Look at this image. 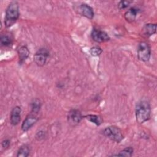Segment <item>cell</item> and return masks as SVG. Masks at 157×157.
<instances>
[{"label":"cell","mask_w":157,"mask_h":157,"mask_svg":"<svg viewBox=\"0 0 157 157\" xmlns=\"http://www.w3.org/2000/svg\"><path fill=\"white\" fill-rule=\"evenodd\" d=\"M136 118L139 124L148 121L150 118L151 108L149 102L145 100L140 101L136 107Z\"/></svg>","instance_id":"6da1fadb"},{"label":"cell","mask_w":157,"mask_h":157,"mask_svg":"<svg viewBox=\"0 0 157 157\" xmlns=\"http://www.w3.org/2000/svg\"><path fill=\"white\" fill-rule=\"evenodd\" d=\"M19 6L17 1H12L6 10L4 25L7 28L12 26L19 18Z\"/></svg>","instance_id":"7a4b0ae2"},{"label":"cell","mask_w":157,"mask_h":157,"mask_svg":"<svg viewBox=\"0 0 157 157\" xmlns=\"http://www.w3.org/2000/svg\"><path fill=\"white\" fill-rule=\"evenodd\" d=\"M103 134L105 137L117 143H120L124 138L120 129L115 126L107 127L104 129Z\"/></svg>","instance_id":"3957f363"},{"label":"cell","mask_w":157,"mask_h":157,"mask_svg":"<svg viewBox=\"0 0 157 157\" xmlns=\"http://www.w3.org/2000/svg\"><path fill=\"white\" fill-rule=\"evenodd\" d=\"M151 56V49L148 43L141 42L137 47V57L139 60L147 62L150 59Z\"/></svg>","instance_id":"277c9868"},{"label":"cell","mask_w":157,"mask_h":157,"mask_svg":"<svg viewBox=\"0 0 157 157\" xmlns=\"http://www.w3.org/2000/svg\"><path fill=\"white\" fill-rule=\"evenodd\" d=\"M49 57V52L47 48H39L34 55V61L39 66H43Z\"/></svg>","instance_id":"5b68a950"},{"label":"cell","mask_w":157,"mask_h":157,"mask_svg":"<svg viewBox=\"0 0 157 157\" xmlns=\"http://www.w3.org/2000/svg\"><path fill=\"white\" fill-rule=\"evenodd\" d=\"M82 118V113L78 109H71L67 113V121L71 126L78 124L81 121Z\"/></svg>","instance_id":"8992f818"},{"label":"cell","mask_w":157,"mask_h":157,"mask_svg":"<svg viewBox=\"0 0 157 157\" xmlns=\"http://www.w3.org/2000/svg\"><path fill=\"white\" fill-rule=\"evenodd\" d=\"M37 114L31 112L23 120L21 124V129L23 131H27L29 130L38 120Z\"/></svg>","instance_id":"52a82bcc"},{"label":"cell","mask_w":157,"mask_h":157,"mask_svg":"<svg viewBox=\"0 0 157 157\" xmlns=\"http://www.w3.org/2000/svg\"><path fill=\"white\" fill-rule=\"evenodd\" d=\"M91 36L92 39L98 43L105 42L110 40L109 35L105 32L97 29H93Z\"/></svg>","instance_id":"ba28073f"},{"label":"cell","mask_w":157,"mask_h":157,"mask_svg":"<svg viewBox=\"0 0 157 157\" xmlns=\"http://www.w3.org/2000/svg\"><path fill=\"white\" fill-rule=\"evenodd\" d=\"M21 109L19 106H15L11 111L10 116V123L13 126L17 125L21 120Z\"/></svg>","instance_id":"9c48e42d"},{"label":"cell","mask_w":157,"mask_h":157,"mask_svg":"<svg viewBox=\"0 0 157 157\" xmlns=\"http://www.w3.org/2000/svg\"><path fill=\"white\" fill-rule=\"evenodd\" d=\"M79 13L88 19H92L94 17V10L93 8L86 4H82L78 7Z\"/></svg>","instance_id":"30bf717a"},{"label":"cell","mask_w":157,"mask_h":157,"mask_svg":"<svg viewBox=\"0 0 157 157\" xmlns=\"http://www.w3.org/2000/svg\"><path fill=\"white\" fill-rule=\"evenodd\" d=\"M139 12V9L134 7H131L125 12L124 18L128 22H132L136 20Z\"/></svg>","instance_id":"8fae6325"},{"label":"cell","mask_w":157,"mask_h":157,"mask_svg":"<svg viewBox=\"0 0 157 157\" xmlns=\"http://www.w3.org/2000/svg\"><path fill=\"white\" fill-rule=\"evenodd\" d=\"M18 54L19 63L22 64L28 58L29 55V50L26 45H21L18 48Z\"/></svg>","instance_id":"7c38bea8"},{"label":"cell","mask_w":157,"mask_h":157,"mask_svg":"<svg viewBox=\"0 0 157 157\" xmlns=\"http://www.w3.org/2000/svg\"><path fill=\"white\" fill-rule=\"evenodd\" d=\"M143 35L145 36H150L156 32V25L153 23L145 24L142 29Z\"/></svg>","instance_id":"4fadbf2b"},{"label":"cell","mask_w":157,"mask_h":157,"mask_svg":"<svg viewBox=\"0 0 157 157\" xmlns=\"http://www.w3.org/2000/svg\"><path fill=\"white\" fill-rule=\"evenodd\" d=\"M31 112L32 113H34L37 114L41 108L42 106V103L40 101V99L36 98L32 100V101L31 102Z\"/></svg>","instance_id":"5bb4252c"},{"label":"cell","mask_w":157,"mask_h":157,"mask_svg":"<svg viewBox=\"0 0 157 157\" xmlns=\"http://www.w3.org/2000/svg\"><path fill=\"white\" fill-rule=\"evenodd\" d=\"M85 118L91 121V123L95 124L96 126H99L102 124L103 120L102 118L101 117H100L99 115H87L85 117Z\"/></svg>","instance_id":"9a60e30c"},{"label":"cell","mask_w":157,"mask_h":157,"mask_svg":"<svg viewBox=\"0 0 157 157\" xmlns=\"http://www.w3.org/2000/svg\"><path fill=\"white\" fill-rule=\"evenodd\" d=\"M30 153V148L26 144L21 145L17 151V156L18 157H27Z\"/></svg>","instance_id":"2e32d148"},{"label":"cell","mask_w":157,"mask_h":157,"mask_svg":"<svg viewBox=\"0 0 157 157\" xmlns=\"http://www.w3.org/2000/svg\"><path fill=\"white\" fill-rule=\"evenodd\" d=\"M134 150L131 147H128L123 150H121L118 153L113 155L112 156H126V157H130L132 155Z\"/></svg>","instance_id":"e0dca14e"},{"label":"cell","mask_w":157,"mask_h":157,"mask_svg":"<svg viewBox=\"0 0 157 157\" xmlns=\"http://www.w3.org/2000/svg\"><path fill=\"white\" fill-rule=\"evenodd\" d=\"M0 42H1V45L9 46L12 44V39L9 35L4 34V35H1V36Z\"/></svg>","instance_id":"ac0fdd59"},{"label":"cell","mask_w":157,"mask_h":157,"mask_svg":"<svg viewBox=\"0 0 157 157\" xmlns=\"http://www.w3.org/2000/svg\"><path fill=\"white\" fill-rule=\"evenodd\" d=\"M102 52V50L100 47L94 46L90 48V53L93 56H99Z\"/></svg>","instance_id":"d6986e66"},{"label":"cell","mask_w":157,"mask_h":157,"mask_svg":"<svg viewBox=\"0 0 157 157\" xmlns=\"http://www.w3.org/2000/svg\"><path fill=\"white\" fill-rule=\"evenodd\" d=\"M131 2H132L129 1H121L118 4V7L120 9H123L128 7Z\"/></svg>","instance_id":"ffe728a7"},{"label":"cell","mask_w":157,"mask_h":157,"mask_svg":"<svg viewBox=\"0 0 157 157\" xmlns=\"http://www.w3.org/2000/svg\"><path fill=\"white\" fill-rule=\"evenodd\" d=\"M10 145V140L9 139H5L2 141L1 145L4 148H7Z\"/></svg>","instance_id":"44dd1931"},{"label":"cell","mask_w":157,"mask_h":157,"mask_svg":"<svg viewBox=\"0 0 157 157\" xmlns=\"http://www.w3.org/2000/svg\"><path fill=\"white\" fill-rule=\"evenodd\" d=\"M45 137V133L44 131H39L38 132L37 134H36V138L37 139V140H41L44 137Z\"/></svg>","instance_id":"7402d4cb"}]
</instances>
